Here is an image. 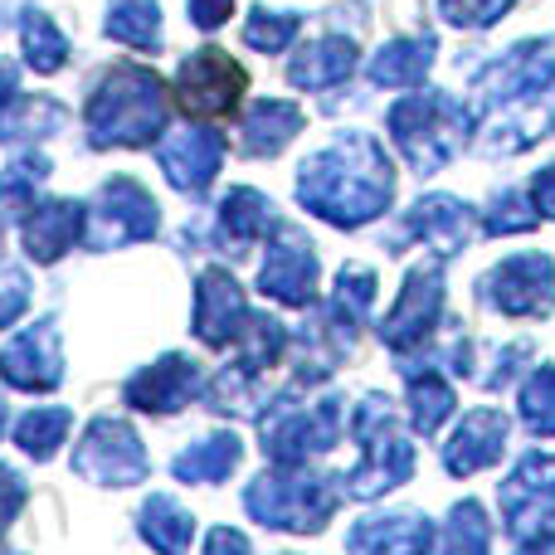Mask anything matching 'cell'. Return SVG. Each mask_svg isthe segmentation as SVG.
<instances>
[{"label":"cell","mask_w":555,"mask_h":555,"mask_svg":"<svg viewBox=\"0 0 555 555\" xmlns=\"http://www.w3.org/2000/svg\"><path fill=\"white\" fill-rule=\"evenodd\" d=\"M312 283H317V263L312 254H307L302 240H293V234H283L278 240V249L269 254V269H263L259 287L278 302H307L312 297Z\"/></svg>","instance_id":"cell-11"},{"label":"cell","mask_w":555,"mask_h":555,"mask_svg":"<svg viewBox=\"0 0 555 555\" xmlns=\"http://www.w3.org/2000/svg\"><path fill=\"white\" fill-rule=\"evenodd\" d=\"M195 385H201V375H195L191 361H181V356H166L156 371L137 375L132 385H127V400L137 404V410H152V414H171L181 410L185 400L195 395Z\"/></svg>","instance_id":"cell-9"},{"label":"cell","mask_w":555,"mask_h":555,"mask_svg":"<svg viewBox=\"0 0 555 555\" xmlns=\"http://www.w3.org/2000/svg\"><path fill=\"white\" fill-rule=\"evenodd\" d=\"M20 44H25V59L39 68V74L59 68V59H64V35H59V29L49 25L44 15H29L25 20V29H20Z\"/></svg>","instance_id":"cell-27"},{"label":"cell","mask_w":555,"mask_h":555,"mask_svg":"<svg viewBox=\"0 0 555 555\" xmlns=\"http://www.w3.org/2000/svg\"><path fill=\"white\" fill-rule=\"evenodd\" d=\"M166 122V88L152 68H113L93 93L88 127L98 146H142Z\"/></svg>","instance_id":"cell-2"},{"label":"cell","mask_w":555,"mask_h":555,"mask_svg":"<svg viewBox=\"0 0 555 555\" xmlns=\"http://www.w3.org/2000/svg\"><path fill=\"white\" fill-rule=\"evenodd\" d=\"M64 434H68V414L64 410H35V414H25V420L15 424V443L25 453H35V459H49Z\"/></svg>","instance_id":"cell-26"},{"label":"cell","mask_w":555,"mask_h":555,"mask_svg":"<svg viewBox=\"0 0 555 555\" xmlns=\"http://www.w3.org/2000/svg\"><path fill=\"white\" fill-rule=\"evenodd\" d=\"M107 35L127 39V44L156 49V0H113L107 5Z\"/></svg>","instance_id":"cell-23"},{"label":"cell","mask_w":555,"mask_h":555,"mask_svg":"<svg viewBox=\"0 0 555 555\" xmlns=\"http://www.w3.org/2000/svg\"><path fill=\"white\" fill-rule=\"evenodd\" d=\"M176 93H181V103L191 107V113H224V107L244 93V68L234 64V59L205 49V54H195L191 64L181 68Z\"/></svg>","instance_id":"cell-6"},{"label":"cell","mask_w":555,"mask_h":555,"mask_svg":"<svg viewBox=\"0 0 555 555\" xmlns=\"http://www.w3.org/2000/svg\"><path fill=\"white\" fill-rule=\"evenodd\" d=\"M410 230L414 234H429L439 249H459L463 244V220H468V210H463L459 201H424L420 210L410 215Z\"/></svg>","instance_id":"cell-24"},{"label":"cell","mask_w":555,"mask_h":555,"mask_svg":"<svg viewBox=\"0 0 555 555\" xmlns=\"http://www.w3.org/2000/svg\"><path fill=\"white\" fill-rule=\"evenodd\" d=\"M429 59H434V39L429 35L400 39V44H390V49H380V54H375L371 78H375V83H414V78L429 68Z\"/></svg>","instance_id":"cell-21"},{"label":"cell","mask_w":555,"mask_h":555,"mask_svg":"<svg viewBox=\"0 0 555 555\" xmlns=\"http://www.w3.org/2000/svg\"><path fill=\"white\" fill-rule=\"evenodd\" d=\"M20 502H25V488H20V478L10 468H0V531L10 527V517L20 512Z\"/></svg>","instance_id":"cell-33"},{"label":"cell","mask_w":555,"mask_h":555,"mask_svg":"<svg viewBox=\"0 0 555 555\" xmlns=\"http://www.w3.org/2000/svg\"><path fill=\"white\" fill-rule=\"evenodd\" d=\"M10 93H15V68H10V64H0V107L10 103Z\"/></svg>","instance_id":"cell-37"},{"label":"cell","mask_w":555,"mask_h":555,"mask_svg":"<svg viewBox=\"0 0 555 555\" xmlns=\"http://www.w3.org/2000/svg\"><path fill=\"white\" fill-rule=\"evenodd\" d=\"M205 555H249V541H244L240 531L220 527V531L210 537V546H205Z\"/></svg>","instance_id":"cell-34"},{"label":"cell","mask_w":555,"mask_h":555,"mask_svg":"<svg viewBox=\"0 0 555 555\" xmlns=\"http://www.w3.org/2000/svg\"><path fill=\"white\" fill-rule=\"evenodd\" d=\"M307 210L326 215L336 224H361L390 201V166L365 137H341L332 152L312 156L302 166V185H297Z\"/></svg>","instance_id":"cell-1"},{"label":"cell","mask_w":555,"mask_h":555,"mask_svg":"<svg viewBox=\"0 0 555 555\" xmlns=\"http://www.w3.org/2000/svg\"><path fill=\"white\" fill-rule=\"evenodd\" d=\"M521 410H527V424L537 434H555V371H541L521 390Z\"/></svg>","instance_id":"cell-29"},{"label":"cell","mask_w":555,"mask_h":555,"mask_svg":"<svg viewBox=\"0 0 555 555\" xmlns=\"http://www.w3.org/2000/svg\"><path fill=\"white\" fill-rule=\"evenodd\" d=\"M78 473L93 482H107V488H127V482H137L146 473L142 439L122 420H98L88 429L83 449H78Z\"/></svg>","instance_id":"cell-4"},{"label":"cell","mask_w":555,"mask_h":555,"mask_svg":"<svg viewBox=\"0 0 555 555\" xmlns=\"http://www.w3.org/2000/svg\"><path fill=\"white\" fill-rule=\"evenodd\" d=\"M293 132H297V107H287V103H259L249 113V122H244L249 152H259V156H273Z\"/></svg>","instance_id":"cell-22"},{"label":"cell","mask_w":555,"mask_h":555,"mask_svg":"<svg viewBox=\"0 0 555 555\" xmlns=\"http://www.w3.org/2000/svg\"><path fill=\"white\" fill-rule=\"evenodd\" d=\"M502 439H507V424L498 420L492 410H478L468 414V424L459 429V439L449 443V453H443V468L449 473H478L482 463H492L502 453Z\"/></svg>","instance_id":"cell-13"},{"label":"cell","mask_w":555,"mask_h":555,"mask_svg":"<svg viewBox=\"0 0 555 555\" xmlns=\"http://www.w3.org/2000/svg\"><path fill=\"white\" fill-rule=\"evenodd\" d=\"M507 5L512 0H443V15H449L453 25H488V20H498Z\"/></svg>","instance_id":"cell-32"},{"label":"cell","mask_w":555,"mask_h":555,"mask_svg":"<svg viewBox=\"0 0 555 555\" xmlns=\"http://www.w3.org/2000/svg\"><path fill=\"white\" fill-rule=\"evenodd\" d=\"M537 205L546 215H555V166H551L546 176H537Z\"/></svg>","instance_id":"cell-36"},{"label":"cell","mask_w":555,"mask_h":555,"mask_svg":"<svg viewBox=\"0 0 555 555\" xmlns=\"http://www.w3.org/2000/svg\"><path fill=\"white\" fill-rule=\"evenodd\" d=\"M0 371L10 385H25V390H49L59 380V336L54 326H35L20 341H10V351L0 356Z\"/></svg>","instance_id":"cell-8"},{"label":"cell","mask_w":555,"mask_h":555,"mask_svg":"<svg viewBox=\"0 0 555 555\" xmlns=\"http://www.w3.org/2000/svg\"><path fill=\"white\" fill-rule=\"evenodd\" d=\"M162 166H166V176H171L176 185L195 191V185H205L215 171H220V137H215V132H181V137H171V142L162 146Z\"/></svg>","instance_id":"cell-12"},{"label":"cell","mask_w":555,"mask_h":555,"mask_svg":"<svg viewBox=\"0 0 555 555\" xmlns=\"http://www.w3.org/2000/svg\"><path fill=\"white\" fill-rule=\"evenodd\" d=\"M429 531L420 517H380L361 521L351 537V555H420Z\"/></svg>","instance_id":"cell-15"},{"label":"cell","mask_w":555,"mask_h":555,"mask_svg":"<svg viewBox=\"0 0 555 555\" xmlns=\"http://www.w3.org/2000/svg\"><path fill=\"white\" fill-rule=\"evenodd\" d=\"M249 512L263 527H283V531H317L332 517L336 502L322 492V482H312L307 473H269L249 488Z\"/></svg>","instance_id":"cell-3"},{"label":"cell","mask_w":555,"mask_h":555,"mask_svg":"<svg viewBox=\"0 0 555 555\" xmlns=\"http://www.w3.org/2000/svg\"><path fill=\"white\" fill-rule=\"evenodd\" d=\"M551 283H555L551 263L541 259V254H531V259L502 263V269L482 283V293H488L492 307H502V312H546Z\"/></svg>","instance_id":"cell-7"},{"label":"cell","mask_w":555,"mask_h":555,"mask_svg":"<svg viewBox=\"0 0 555 555\" xmlns=\"http://www.w3.org/2000/svg\"><path fill=\"white\" fill-rule=\"evenodd\" d=\"M410 473H414V453L404 449V443H385V449H371L365 468L351 473V492H356V498H375V492L404 482Z\"/></svg>","instance_id":"cell-18"},{"label":"cell","mask_w":555,"mask_h":555,"mask_svg":"<svg viewBox=\"0 0 555 555\" xmlns=\"http://www.w3.org/2000/svg\"><path fill=\"white\" fill-rule=\"evenodd\" d=\"M78 205H44V210L35 215V220L25 224V249H29V259H39V263H49V259H59V254L68 249V240H74V230H78Z\"/></svg>","instance_id":"cell-17"},{"label":"cell","mask_w":555,"mask_h":555,"mask_svg":"<svg viewBox=\"0 0 555 555\" xmlns=\"http://www.w3.org/2000/svg\"><path fill=\"white\" fill-rule=\"evenodd\" d=\"M356 64V49L346 44V39H322V44H312L307 54L293 59V68H287V78H293L297 88H322V83H336V78H346Z\"/></svg>","instance_id":"cell-16"},{"label":"cell","mask_w":555,"mask_h":555,"mask_svg":"<svg viewBox=\"0 0 555 555\" xmlns=\"http://www.w3.org/2000/svg\"><path fill=\"white\" fill-rule=\"evenodd\" d=\"M434 555H488V521H482L478 502H463V507L453 512Z\"/></svg>","instance_id":"cell-25"},{"label":"cell","mask_w":555,"mask_h":555,"mask_svg":"<svg viewBox=\"0 0 555 555\" xmlns=\"http://www.w3.org/2000/svg\"><path fill=\"white\" fill-rule=\"evenodd\" d=\"M191 15H195V25H201V29H215L224 15H230V0H195Z\"/></svg>","instance_id":"cell-35"},{"label":"cell","mask_w":555,"mask_h":555,"mask_svg":"<svg viewBox=\"0 0 555 555\" xmlns=\"http://www.w3.org/2000/svg\"><path fill=\"white\" fill-rule=\"evenodd\" d=\"M293 29H297V20L293 15H269V10H259V15L249 20V44L254 49H283L287 39H293Z\"/></svg>","instance_id":"cell-30"},{"label":"cell","mask_w":555,"mask_h":555,"mask_svg":"<svg viewBox=\"0 0 555 555\" xmlns=\"http://www.w3.org/2000/svg\"><path fill=\"white\" fill-rule=\"evenodd\" d=\"M234 463H240V443H234L230 434H220V439H205V443H195L191 453H181V459L171 463V473L181 482H215V478H224Z\"/></svg>","instance_id":"cell-20"},{"label":"cell","mask_w":555,"mask_h":555,"mask_svg":"<svg viewBox=\"0 0 555 555\" xmlns=\"http://www.w3.org/2000/svg\"><path fill=\"white\" fill-rule=\"evenodd\" d=\"M249 322V307H244V293L230 273H205L201 283V317H195V332L201 341L220 346L234 336V326Z\"/></svg>","instance_id":"cell-10"},{"label":"cell","mask_w":555,"mask_h":555,"mask_svg":"<svg viewBox=\"0 0 555 555\" xmlns=\"http://www.w3.org/2000/svg\"><path fill=\"white\" fill-rule=\"evenodd\" d=\"M521 224H531L527 195H521V191L498 195V205H492V215H488V230H492V234H507V230H521Z\"/></svg>","instance_id":"cell-31"},{"label":"cell","mask_w":555,"mask_h":555,"mask_svg":"<svg viewBox=\"0 0 555 555\" xmlns=\"http://www.w3.org/2000/svg\"><path fill=\"white\" fill-rule=\"evenodd\" d=\"M434 317H439V269H420V273H410L404 302L385 322V341H420Z\"/></svg>","instance_id":"cell-14"},{"label":"cell","mask_w":555,"mask_h":555,"mask_svg":"<svg viewBox=\"0 0 555 555\" xmlns=\"http://www.w3.org/2000/svg\"><path fill=\"white\" fill-rule=\"evenodd\" d=\"M410 404H414V424H420V429H439V420L453 410V395L443 380L420 375V380L410 385Z\"/></svg>","instance_id":"cell-28"},{"label":"cell","mask_w":555,"mask_h":555,"mask_svg":"<svg viewBox=\"0 0 555 555\" xmlns=\"http://www.w3.org/2000/svg\"><path fill=\"white\" fill-rule=\"evenodd\" d=\"M142 537L162 555H185V546H191V517L171 498H152L142 507Z\"/></svg>","instance_id":"cell-19"},{"label":"cell","mask_w":555,"mask_h":555,"mask_svg":"<svg viewBox=\"0 0 555 555\" xmlns=\"http://www.w3.org/2000/svg\"><path fill=\"white\" fill-rule=\"evenodd\" d=\"M152 230H156V205L146 201V191H137L132 181H113L93 210V234H88V244H93V249L98 244L113 249V244H127V240H146Z\"/></svg>","instance_id":"cell-5"}]
</instances>
